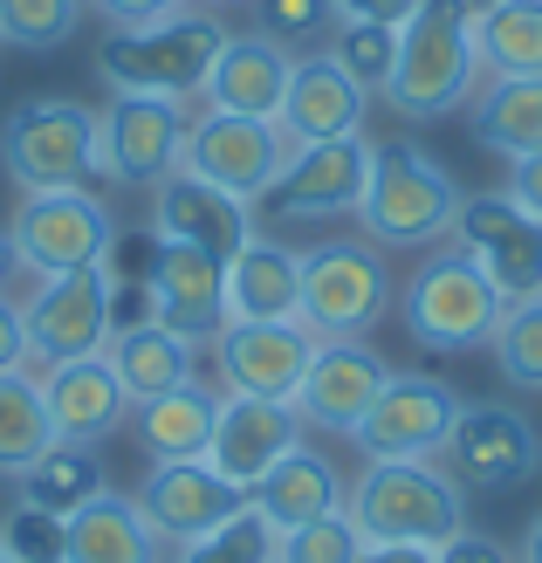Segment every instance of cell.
I'll return each instance as SVG.
<instances>
[{
	"label": "cell",
	"instance_id": "obj_6",
	"mask_svg": "<svg viewBox=\"0 0 542 563\" xmlns=\"http://www.w3.org/2000/svg\"><path fill=\"white\" fill-rule=\"evenodd\" d=\"M118 220L97 192L82 186H55V192H21V207L8 220V247L14 268L27 275H69V268H103Z\"/></svg>",
	"mask_w": 542,
	"mask_h": 563
},
{
	"label": "cell",
	"instance_id": "obj_37",
	"mask_svg": "<svg viewBox=\"0 0 542 563\" xmlns=\"http://www.w3.org/2000/svg\"><path fill=\"white\" fill-rule=\"evenodd\" d=\"M82 21V0H0V42L8 48H63Z\"/></svg>",
	"mask_w": 542,
	"mask_h": 563
},
{
	"label": "cell",
	"instance_id": "obj_30",
	"mask_svg": "<svg viewBox=\"0 0 542 563\" xmlns=\"http://www.w3.org/2000/svg\"><path fill=\"white\" fill-rule=\"evenodd\" d=\"M474 137L501 158L542 152V76H488L474 97Z\"/></svg>",
	"mask_w": 542,
	"mask_h": 563
},
{
	"label": "cell",
	"instance_id": "obj_27",
	"mask_svg": "<svg viewBox=\"0 0 542 563\" xmlns=\"http://www.w3.org/2000/svg\"><path fill=\"white\" fill-rule=\"evenodd\" d=\"M247 501L275 522V537H281V529H302V522H317L330 509H344V482H336V467L317 454V446H289V454L254 482Z\"/></svg>",
	"mask_w": 542,
	"mask_h": 563
},
{
	"label": "cell",
	"instance_id": "obj_17",
	"mask_svg": "<svg viewBox=\"0 0 542 563\" xmlns=\"http://www.w3.org/2000/svg\"><path fill=\"white\" fill-rule=\"evenodd\" d=\"M131 501H137V516L158 529V543H173V550L213 537L234 509H247V495L234 482H220L207 461H152L145 488H137Z\"/></svg>",
	"mask_w": 542,
	"mask_h": 563
},
{
	"label": "cell",
	"instance_id": "obj_31",
	"mask_svg": "<svg viewBox=\"0 0 542 563\" xmlns=\"http://www.w3.org/2000/svg\"><path fill=\"white\" fill-rule=\"evenodd\" d=\"M474 55L488 76H542V0H495V8H480Z\"/></svg>",
	"mask_w": 542,
	"mask_h": 563
},
{
	"label": "cell",
	"instance_id": "obj_19",
	"mask_svg": "<svg viewBox=\"0 0 542 563\" xmlns=\"http://www.w3.org/2000/svg\"><path fill=\"white\" fill-rule=\"evenodd\" d=\"M323 336L309 323H226L213 336L220 351V378L226 391H247V399H296V385L309 372V357H317Z\"/></svg>",
	"mask_w": 542,
	"mask_h": 563
},
{
	"label": "cell",
	"instance_id": "obj_34",
	"mask_svg": "<svg viewBox=\"0 0 542 563\" xmlns=\"http://www.w3.org/2000/svg\"><path fill=\"white\" fill-rule=\"evenodd\" d=\"M323 55L357 82L364 97H385L391 63H398V27H378V21H336V42H330Z\"/></svg>",
	"mask_w": 542,
	"mask_h": 563
},
{
	"label": "cell",
	"instance_id": "obj_40",
	"mask_svg": "<svg viewBox=\"0 0 542 563\" xmlns=\"http://www.w3.org/2000/svg\"><path fill=\"white\" fill-rule=\"evenodd\" d=\"M0 550H8V563H63V516L14 501V516L0 522Z\"/></svg>",
	"mask_w": 542,
	"mask_h": 563
},
{
	"label": "cell",
	"instance_id": "obj_38",
	"mask_svg": "<svg viewBox=\"0 0 542 563\" xmlns=\"http://www.w3.org/2000/svg\"><path fill=\"white\" fill-rule=\"evenodd\" d=\"M357 556H364V537L344 509H330L302 529H281V543H275V563H357Z\"/></svg>",
	"mask_w": 542,
	"mask_h": 563
},
{
	"label": "cell",
	"instance_id": "obj_12",
	"mask_svg": "<svg viewBox=\"0 0 542 563\" xmlns=\"http://www.w3.org/2000/svg\"><path fill=\"white\" fill-rule=\"evenodd\" d=\"M453 419H461L453 385L419 378V372H391L385 391H378V406L364 412V427L351 440L364 446L370 461H440Z\"/></svg>",
	"mask_w": 542,
	"mask_h": 563
},
{
	"label": "cell",
	"instance_id": "obj_5",
	"mask_svg": "<svg viewBox=\"0 0 542 563\" xmlns=\"http://www.w3.org/2000/svg\"><path fill=\"white\" fill-rule=\"evenodd\" d=\"M461 200L467 192L453 186V173L433 152L391 137L370 158V186H364L357 220H364V241H378V247H440V241H453Z\"/></svg>",
	"mask_w": 542,
	"mask_h": 563
},
{
	"label": "cell",
	"instance_id": "obj_9",
	"mask_svg": "<svg viewBox=\"0 0 542 563\" xmlns=\"http://www.w3.org/2000/svg\"><path fill=\"white\" fill-rule=\"evenodd\" d=\"M289 137H281V124L268 118H226V110H207L199 124H186V152L179 165L186 173H199L207 186L234 192V200L262 207V192L281 179V165H289Z\"/></svg>",
	"mask_w": 542,
	"mask_h": 563
},
{
	"label": "cell",
	"instance_id": "obj_41",
	"mask_svg": "<svg viewBox=\"0 0 542 563\" xmlns=\"http://www.w3.org/2000/svg\"><path fill=\"white\" fill-rule=\"evenodd\" d=\"M433 563H516L495 537H480V529H461V537H446L440 550H433Z\"/></svg>",
	"mask_w": 542,
	"mask_h": 563
},
{
	"label": "cell",
	"instance_id": "obj_36",
	"mask_svg": "<svg viewBox=\"0 0 542 563\" xmlns=\"http://www.w3.org/2000/svg\"><path fill=\"white\" fill-rule=\"evenodd\" d=\"M275 543H281V537H275V522L247 501V509H234V516L213 529V537L186 543L173 563H275Z\"/></svg>",
	"mask_w": 542,
	"mask_h": 563
},
{
	"label": "cell",
	"instance_id": "obj_49",
	"mask_svg": "<svg viewBox=\"0 0 542 563\" xmlns=\"http://www.w3.org/2000/svg\"><path fill=\"white\" fill-rule=\"evenodd\" d=\"M461 8H467V14H480V8H495V0H461Z\"/></svg>",
	"mask_w": 542,
	"mask_h": 563
},
{
	"label": "cell",
	"instance_id": "obj_23",
	"mask_svg": "<svg viewBox=\"0 0 542 563\" xmlns=\"http://www.w3.org/2000/svg\"><path fill=\"white\" fill-rule=\"evenodd\" d=\"M364 110L370 97L330 63V55H296L289 97H281V137L289 145H330V137H364Z\"/></svg>",
	"mask_w": 542,
	"mask_h": 563
},
{
	"label": "cell",
	"instance_id": "obj_46",
	"mask_svg": "<svg viewBox=\"0 0 542 563\" xmlns=\"http://www.w3.org/2000/svg\"><path fill=\"white\" fill-rule=\"evenodd\" d=\"M357 563H433V550H412V543H364Z\"/></svg>",
	"mask_w": 542,
	"mask_h": 563
},
{
	"label": "cell",
	"instance_id": "obj_8",
	"mask_svg": "<svg viewBox=\"0 0 542 563\" xmlns=\"http://www.w3.org/2000/svg\"><path fill=\"white\" fill-rule=\"evenodd\" d=\"M391 309V268L378 241L302 247V323L317 336H364Z\"/></svg>",
	"mask_w": 542,
	"mask_h": 563
},
{
	"label": "cell",
	"instance_id": "obj_10",
	"mask_svg": "<svg viewBox=\"0 0 542 563\" xmlns=\"http://www.w3.org/2000/svg\"><path fill=\"white\" fill-rule=\"evenodd\" d=\"M27 323V357L35 364H76L110 351V275L103 268H69L42 275L35 302H21Z\"/></svg>",
	"mask_w": 542,
	"mask_h": 563
},
{
	"label": "cell",
	"instance_id": "obj_24",
	"mask_svg": "<svg viewBox=\"0 0 542 563\" xmlns=\"http://www.w3.org/2000/svg\"><path fill=\"white\" fill-rule=\"evenodd\" d=\"M289 76H296V55L268 42V35H226V48L213 55V76H207V110H226V118H281V97H289Z\"/></svg>",
	"mask_w": 542,
	"mask_h": 563
},
{
	"label": "cell",
	"instance_id": "obj_33",
	"mask_svg": "<svg viewBox=\"0 0 542 563\" xmlns=\"http://www.w3.org/2000/svg\"><path fill=\"white\" fill-rule=\"evenodd\" d=\"M48 446H55V427H48V406H42V378L0 372V474L21 482Z\"/></svg>",
	"mask_w": 542,
	"mask_h": 563
},
{
	"label": "cell",
	"instance_id": "obj_45",
	"mask_svg": "<svg viewBox=\"0 0 542 563\" xmlns=\"http://www.w3.org/2000/svg\"><path fill=\"white\" fill-rule=\"evenodd\" d=\"M508 200H516V207H529V213L542 220V152L516 158V173H508Z\"/></svg>",
	"mask_w": 542,
	"mask_h": 563
},
{
	"label": "cell",
	"instance_id": "obj_4",
	"mask_svg": "<svg viewBox=\"0 0 542 563\" xmlns=\"http://www.w3.org/2000/svg\"><path fill=\"white\" fill-rule=\"evenodd\" d=\"M480 55H474V14L461 0H419V14L398 27V63L385 82V103L398 118H446L474 97Z\"/></svg>",
	"mask_w": 542,
	"mask_h": 563
},
{
	"label": "cell",
	"instance_id": "obj_28",
	"mask_svg": "<svg viewBox=\"0 0 542 563\" xmlns=\"http://www.w3.org/2000/svg\"><path fill=\"white\" fill-rule=\"evenodd\" d=\"M213 419H220V391H207L199 378L173 385V391H158V399L137 406V446H145L152 461H207Z\"/></svg>",
	"mask_w": 542,
	"mask_h": 563
},
{
	"label": "cell",
	"instance_id": "obj_15",
	"mask_svg": "<svg viewBox=\"0 0 542 563\" xmlns=\"http://www.w3.org/2000/svg\"><path fill=\"white\" fill-rule=\"evenodd\" d=\"M385 378H391V364L370 351L364 336H323L289 406H296L302 427H317V433H357L364 412L378 406Z\"/></svg>",
	"mask_w": 542,
	"mask_h": 563
},
{
	"label": "cell",
	"instance_id": "obj_26",
	"mask_svg": "<svg viewBox=\"0 0 542 563\" xmlns=\"http://www.w3.org/2000/svg\"><path fill=\"white\" fill-rule=\"evenodd\" d=\"M63 563H165L158 529L137 516L131 495H97L63 522Z\"/></svg>",
	"mask_w": 542,
	"mask_h": 563
},
{
	"label": "cell",
	"instance_id": "obj_42",
	"mask_svg": "<svg viewBox=\"0 0 542 563\" xmlns=\"http://www.w3.org/2000/svg\"><path fill=\"white\" fill-rule=\"evenodd\" d=\"M419 14V0H336V21H378V27H406Z\"/></svg>",
	"mask_w": 542,
	"mask_h": 563
},
{
	"label": "cell",
	"instance_id": "obj_13",
	"mask_svg": "<svg viewBox=\"0 0 542 563\" xmlns=\"http://www.w3.org/2000/svg\"><path fill=\"white\" fill-rule=\"evenodd\" d=\"M186 152V110L165 97H118L97 110V173L118 186H158L179 173Z\"/></svg>",
	"mask_w": 542,
	"mask_h": 563
},
{
	"label": "cell",
	"instance_id": "obj_21",
	"mask_svg": "<svg viewBox=\"0 0 542 563\" xmlns=\"http://www.w3.org/2000/svg\"><path fill=\"white\" fill-rule=\"evenodd\" d=\"M145 289H152V323H165L186 344H213L226 330V268L213 255H199V247L158 241Z\"/></svg>",
	"mask_w": 542,
	"mask_h": 563
},
{
	"label": "cell",
	"instance_id": "obj_18",
	"mask_svg": "<svg viewBox=\"0 0 542 563\" xmlns=\"http://www.w3.org/2000/svg\"><path fill=\"white\" fill-rule=\"evenodd\" d=\"M152 192H158V207H152V234L158 241L199 247V255H213L220 268L254 241V207L234 200V192H220V186H207L199 173H186V165L165 173Z\"/></svg>",
	"mask_w": 542,
	"mask_h": 563
},
{
	"label": "cell",
	"instance_id": "obj_16",
	"mask_svg": "<svg viewBox=\"0 0 542 563\" xmlns=\"http://www.w3.org/2000/svg\"><path fill=\"white\" fill-rule=\"evenodd\" d=\"M446 474L474 495H495V488H522L529 474L542 467V440L522 412L508 406H461L446 433Z\"/></svg>",
	"mask_w": 542,
	"mask_h": 563
},
{
	"label": "cell",
	"instance_id": "obj_14",
	"mask_svg": "<svg viewBox=\"0 0 542 563\" xmlns=\"http://www.w3.org/2000/svg\"><path fill=\"white\" fill-rule=\"evenodd\" d=\"M453 247H467L508 302L542 296V220L529 207H516L508 192H474V200H461Z\"/></svg>",
	"mask_w": 542,
	"mask_h": 563
},
{
	"label": "cell",
	"instance_id": "obj_43",
	"mask_svg": "<svg viewBox=\"0 0 542 563\" xmlns=\"http://www.w3.org/2000/svg\"><path fill=\"white\" fill-rule=\"evenodd\" d=\"M90 8L110 21V27H137V21H158V14H179L186 0H90Z\"/></svg>",
	"mask_w": 542,
	"mask_h": 563
},
{
	"label": "cell",
	"instance_id": "obj_7",
	"mask_svg": "<svg viewBox=\"0 0 542 563\" xmlns=\"http://www.w3.org/2000/svg\"><path fill=\"white\" fill-rule=\"evenodd\" d=\"M0 165L21 192L82 186L97 173V110L69 97H35L0 124Z\"/></svg>",
	"mask_w": 542,
	"mask_h": 563
},
{
	"label": "cell",
	"instance_id": "obj_25",
	"mask_svg": "<svg viewBox=\"0 0 542 563\" xmlns=\"http://www.w3.org/2000/svg\"><path fill=\"white\" fill-rule=\"evenodd\" d=\"M226 323H302V255L254 234L226 262Z\"/></svg>",
	"mask_w": 542,
	"mask_h": 563
},
{
	"label": "cell",
	"instance_id": "obj_39",
	"mask_svg": "<svg viewBox=\"0 0 542 563\" xmlns=\"http://www.w3.org/2000/svg\"><path fill=\"white\" fill-rule=\"evenodd\" d=\"M262 8V35L281 48H317L336 27V0H254Z\"/></svg>",
	"mask_w": 542,
	"mask_h": 563
},
{
	"label": "cell",
	"instance_id": "obj_11",
	"mask_svg": "<svg viewBox=\"0 0 542 563\" xmlns=\"http://www.w3.org/2000/svg\"><path fill=\"white\" fill-rule=\"evenodd\" d=\"M370 158H378L370 137L296 145L289 165H281V179L262 192V213L268 220H336V213H357L364 186H370Z\"/></svg>",
	"mask_w": 542,
	"mask_h": 563
},
{
	"label": "cell",
	"instance_id": "obj_44",
	"mask_svg": "<svg viewBox=\"0 0 542 563\" xmlns=\"http://www.w3.org/2000/svg\"><path fill=\"white\" fill-rule=\"evenodd\" d=\"M0 372H27V323H21V302L0 296Z\"/></svg>",
	"mask_w": 542,
	"mask_h": 563
},
{
	"label": "cell",
	"instance_id": "obj_47",
	"mask_svg": "<svg viewBox=\"0 0 542 563\" xmlns=\"http://www.w3.org/2000/svg\"><path fill=\"white\" fill-rule=\"evenodd\" d=\"M522 563H542V516L529 522V543H522Z\"/></svg>",
	"mask_w": 542,
	"mask_h": 563
},
{
	"label": "cell",
	"instance_id": "obj_2",
	"mask_svg": "<svg viewBox=\"0 0 542 563\" xmlns=\"http://www.w3.org/2000/svg\"><path fill=\"white\" fill-rule=\"evenodd\" d=\"M220 48H226V27H220L207 8H179V14L137 21V27H110L97 69H103V82H110L118 97H165V103H186V97L207 90Z\"/></svg>",
	"mask_w": 542,
	"mask_h": 563
},
{
	"label": "cell",
	"instance_id": "obj_35",
	"mask_svg": "<svg viewBox=\"0 0 542 563\" xmlns=\"http://www.w3.org/2000/svg\"><path fill=\"white\" fill-rule=\"evenodd\" d=\"M488 351L501 364V378L508 385H522V391H542V296H522V302H508L501 309V323L488 336Z\"/></svg>",
	"mask_w": 542,
	"mask_h": 563
},
{
	"label": "cell",
	"instance_id": "obj_32",
	"mask_svg": "<svg viewBox=\"0 0 542 563\" xmlns=\"http://www.w3.org/2000/svg\"><path fill=\"white\" fill-rule=\"evenodd\" d=\"M103 461H97V446H69V440H55L48 454L21 474V501H35V509L48 516H76V509H90V501L103 495Z\"/></svg>",
	"mask_w": 542,
	"mask_h": 563
},
{
	"label": "cell",
	"instance_id": "obj_1",
	"mask_svg": "<svg viewBox=\"0 0 542 563\" xmlns=\"http://www.w3.org/2000/svg\"><path fill=\"white\" fill-rule=\"evenodd\" d=\"M344 516L364 543H412L440 550L467 529V488L440 461H370L344 488Z\"/></svg>",
	"mask_w": 542,
	"mask_h": 563
},
{
	"label": "cell",
	"instance_id": "obj_48",
	"mask_svg": "<svg viewBox=\"0 0 542 563\" xmlns=\"http://www.w3.org/2000/svg\"><path fill=\"white\" fill-rule=\"evenodd\" d=\"M14 268V247H8V228H0V275Z\"/></svg>",
	"mask_w": 542,
	"mask_h": 563
},
{
	"label": "cell",
	"instance_id": "obj_50",
	"mask_svg": "<svg viewBox=\"0 0 542 563\" xmlns=\"http://www.w3.org/2000/svg\"><path fill=\"white\" fill-rule=\"evenodd\" d=\"M0 563H8V550H0Z\"/></svg>",
	"mask_w": 542,
	"mask_h": 563
},
{
	"label": "cell",
	"instance_id": "obj_20",
	"mask_svg": "<svg viewBox=\"0 0 542 563\" xmlns=\"http://www.w3.org/2000/svg\"><path fill=\"white\" fill-rule=\"evenodd\" d=\"M302 446V419L296 406L281 399H247V391H220V419H213V446H207V467L220 482H234L241 495H254V482Z\"/></svg>",
	"mask_w": 542,
	"mask_h": 563
},
{
	"label": "cell",
	"instance_id": "obj_29",
	"mask_svg": "<svg viewBox=\"0 0 542 563\" xmlns=\"http://www.w3.org/2000/svg\"><path fill=\"white\" fill-rule=\"evenodd\" d=\"M192 351L186 336H173L165 323H137V330H118L110 336V372H118V385L131 391V406H145L158 399V391H173V385H192Z\"/></svg>",
	"mask_w": 542,
	"mask_h": 563
},
{
	"label": "cell",
	"instance_id": "obj_3",
	"mask_svg": "<svg viewBox=\"0 0 542 563\" xmlns=\"http://www.w3.org/2000/svg\"><path fill=\"white\" fill-rule=\"evenodd\" d=\"M508 296L488 282V268H480L467 247H425V262L406 275V289H398V323H406V336L419 351H480L501 323Z\"/></svg>",
	"mask_w": 542,
	"mask_h": 563
},
{
	"label": "cell",
	"instance_id": "obj_22",
	"mask_svg": "<svg viewBox=\"0 0 542 563\" xmlns=\"http://www.w3.org/2000/svg\"><path fill=\"white\" fill-rule=\"evenodd\" d=\"M42 406H48L55 440L97 446V440H110L124 427L131 391L118 385L110 357H76V364H42Z\"/></svg>",
	"mask_w": 542,
	"mask_h": 563
}]
</instances>
